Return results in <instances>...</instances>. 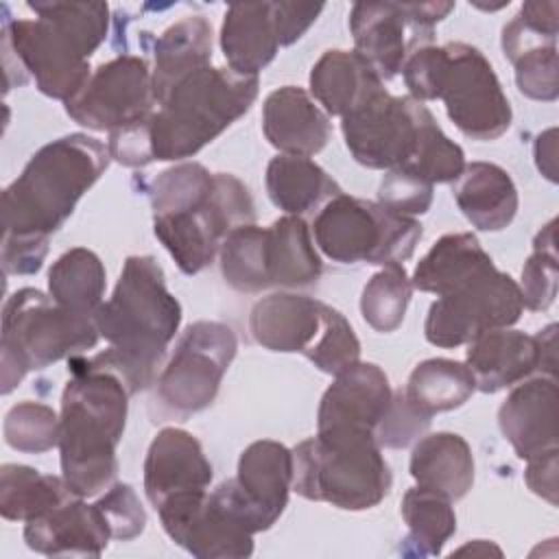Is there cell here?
Returning a JSON list of instances; mask_svg holds the SVG:
<instances>
[{
  "label": "cell",
  "instance_id": "6da1fadb",
  "mask_svg": "<svg viewBox=\"0 0 559 559\" xmlns=\"http://www.w3.org/2000/svg\"><path fill=\"white\" fill-rule=\"evenodd\" d=\"M94 321L109 349L72 360L114 373L133 395L153 384L166 347L179 330L181 306L166 288L155 258L129 255L114 295L98 306Z\"/></svg>",
  "mask_w": 559,
  "mask_h": 559
},
{
  "label": "cell",
  "instance_id": "7a4b0ae2",
  "mask_svg": "<svg viewBox=\"0 0 559 559\" xmlns=\"http://www.w3.org/2000/svg\"><path fill=\"white\" fill-rule=\"evenodd\" d=\"M70 380L61 395V476L79 498L109 489L118 474L116 445L124 432L129 391L109 371L68 360Z\"/></svg>",
  "mask_w": 559,
  "mask_h": 559
},
{
  "label": "cell",
  "instance_id": "3957f363",
  "mask_svg": "<svg viewBox=\"0 0 559 559\" xmlns=\"http://www.w3.org/2000/svg\"><path fill=\"white\" fill-rule=\"evenodd\" d=\"M109 159L105 144L85 133L44 144L2 192V231L48 238L68 221Z\"/></svg>",
  "mask_w": 559,
  "mask_h": 559
},
{
  "label": "cell",
  "instance_id": "277c9868",
  "mask_svg": "<svg viewBox=\"0 0 559 559\" xmlns=\"http://www.w3.org/2000/svg\"><path fill=\"white\" fill-rule=\"evenodd\" d=\"M404 83L415 100L441 98L450 120L472 140H496L511 127V105L485 55L463 41L421 46L408 55Z\"/></svg>",
  "mask_w": 559,
  "mask_h": 559
},
{
  "label": "cell",
  "instance_id": "5b68a950",
  "mask_svg": "<svg viewBox=\"0 0 559 559\" xmlns=\"http://www.w3.org/2000/svg\"><path fill=\"white\" fill-rule=\"evenodd\" d=\"M258 85V76L212 66L181 79L151 118L153 157L168 162L197 155L251 109Z\"/></svg>",
  "mask_w": 559,
  "mask_h": 559
},
{
  "label": "cell",
  "instance_id": "8992f818",
  "mask_svg": "<svg viewBox=\"0 0 559 559\" xmlns=\"http://www.w3.org/2000/svg\"><path fill=\"white\" fill-rule=\"evenodd\" d=\"M391 469L371 432L317 430L293 450V489L347 511L376 507L391 489Z\"/></svg>",
  "mask_w": 559,
  "mask_h": 559
},
{
  "label": "cell",
  "instance_id": "52a82bcc",
  "mask_svg": "<svg viewBox=\"0 0 559 559\" xmlns=\"http://www.w3.org/2000/svg\"><path fill=\"white\" fill-rule=\"evenodd\" d=\"M92 314L63 308L37 288L15 290L2 308V393H11L28 371L96 347Z\"/></svg>",
  "mask_w": 559,
  "mask_h": 559
},
{
  "label": "cell",
  "instance_id": "ba28073f",
  "mask_svg": "<svg viewBox=\"0 0 559 559\" xmlns=\"http://www.w3.org/2000/svg\"><path fill=\"white\" fill-rule=\"evenodd\" d=\"M249 330L271 352H299L323 373L336 376L360 358V341L332 306L297 295L273 293L251 308Z\"/></svg>",
  "mask_w": 559,
  "mask_h": 559
},
{
  "label": "cell",
  "instance_id": "9c48e42d",
  "mask_svg": "<svg viewBox=\"0 0 559 559\" xmlns=\"http://www.w3.org/2000/svg\"><path fill=\"white\" fill-rule=\"evenodd\" d=\"M317 247L341 264H402L421 238V225L376 201L336 194L312 223Z\"/></svg>",
  "mask_w": 559,
  "mask_h": 559
},
{
  "label": "cell",
  "instance_id": "30bf717a",
  "mask_svg": "<svg viewBox=\"0 0 559 559\" xmlns=\"http://www.w3.org/2000/svg\"><path fill=\"white\" fill-rule=\"evenodd\" d=\"M236 334L225 323L197 321L188 325L155 382L153 400L159 415L186 419L207 408L236 356Z\"/></svg>",
  "mask_w": 559,
  "mask_h": 559
},
{
  "label": "cell",
  "instance_id": "8fae6325",
  "mask_svg": "<svg viewBox=\"0 0 559 559\" xmlns=\"http://www.w3.org/2000/svg\"><path fill=\"white\" fill-rule=\"evenodd\" d=\"M253 199L247 186L227 173H214V190L197 207L153 216V231L177 266L194 275L212 264L225 236L253 223Z\"/></svg>",
  "mask_w": 559,
  "mask_h": 559
},
{
  "label": "cell",
  "instance_id": "7c38bea8",
  "mask_svg": "<svg viewBox=\"0 0 559 559\" xmlns=\"http://www.w3.org/2000/svg\"><path fill=\"white\" fill-rule=\"evenodd\" d=\"M522 310L518 282L493 264L441 295L428 310L424 334L437 347H459L489 330L513 325Z\"/></svg>",
  "mask_w": 559,
  "mask_h": 559
},
{
  "label": "cell",
  "instance_id": "4fadbf2b",
  "mask_svg": "<svg viewBox=\"0 0 559 559\" xmlns=\"http://www.w3.org/2000/svg\"><path fill=\"white\" fill-rule=\"evenodd\" d=\"M452 9L454 2H356L349 13L356 52L389 81L411 52L428 46L435 24Z\"/></svg>",
  "mask_w": 559,
  "mask_h": 559
},
{
  "label": "cell",
  "instance_id": "5bb4252c",
  "mask_svg": "<svg viewBox=\"0 0 559 559\" xmlns=\"http://www.w3.org/2000/svg\"><path fill=\"white\" fill-rule=\"evenodd\" d=\"M426 114L424 103L411 96H391L386 90H380L358 109L343 116L341 129L358 164L393 170L413 159Z\"/></svg>",
  "mask_w": 559,
  "mask_h": 559
},
{
  "label": "cell",
  "instance_id": "9a60e30c",
  "mask_svg": "<svg viewBox=\"0 0 559 559\" xmlns=\"http://www.w3.org/2000/svg\"><path fill=\"white\" fill-rule=\"evenodd\" d=\"M155 103L148 63L135 55H120L92 72L83 90L66 103V114L87 129L114 131L151 118Z\"/></svg>",
  "mask_w": 559,
  "mask_h": 559
},
{
  "label": "cell",
  "instance_id": "2e32d148",
  "mask_svg": "<svg viewBox=\"0 0 559 559\" xmlns=\"http://www.w3.org/2000/svg\"><path fill=\"white\" fill-rule=\"evenodd\" d=\"M168 537L199 559L249 557L251 528L214 491H181L155 507Z\"/></svg>",
  "mask_w": 559,
  "mask_h": 559
},
{
  "label": "cell",
  "instance_id": "e0dca14e",
  "mask_svg": "<svg viewBox=\"0 0 559 559\" xmlns=\"http://www.w3.org/2000/svg\"><path fill=\"white\" fill-rule=\"evenodd\" d=\"M2 41L15 52L24 70L35 76L37 90L50 98L68 103L92 76L90 59L81 48L44 17H4Z\"/></svg>",
  "mask_w": 559,
  "mask_h": 559
},
{
  "label": "cell",
  "instance_id": "ac0fdd59",
  "mask_svg": "<svg viewBox=\"0 0 559 559\" xmlns=\"http://www.w3.org/2000/svg\"><path fill=\"white\" fill-rule=\"evenodd\" d=\"M393 391L386 373L373 362H354L334 376L321 397L317 430L349 428L371 432L384 417Z\"/></svg>",
  "mask_w": 559,
  "mask_h": 559
},
{
  "label": "cell",
  "instance_id": "d6986e66",
  "mask_svg": "<svg viewBox=\"0 0 559 559\" xmlns=\"http://www.w3.org/2000/svg\"><path fill=\"white\" fill-rule=\"evenodd\" d=\"M557 378L539 376L518 384L498 411L504 439L520 459L557 448Z\"/></svg>",
  "mask_w": 559,
  "mask_h": 559
},
{
  "label": "cell",
  "instance_id": "ffe728a7",
  "mask_svg": "<svg viewBox=\"0 0 559 559\" xmlns=\"http://www.w3.org/2000/svg\"><path fill=\"white\" fill-rule=\"evenodd\" d=\"M212 483V465L197 437L181 428H164L151 441L144 461V491L153 507L181 491H203Z\"/></svg>",
  "mask_w": 559,
  "mask_h": 559
},
{
  "label": "cell",
  "instance_id": "44dd1931",
  "mask_svg": "<svg viewBox=\"0 0 559 559\" xmlns=\"http://www.w3.org/2000/svg\"><path fill=\"white\" fill-rule=\"evenodd\" d=\"M109 539L111 531L103 511L83 498H72L24 526L26 546L41 555L98 557Z\"/></svg>",
  "mask_w": 559,
  "mask_h": 559
},
{
  "label": "cell",
  "instance_id": "7402d4cb",
  "mask_svg": "<svg viewBox=\"0 0 559 559\" xmlns=\"http://www.w3.org/2000/svg\"><path fill=\"white\" fill-rule=\"evenodd\" d=\"M262 129L266 140L282 155L310 157L330 140V118L317 107L310 94L295 85L271 92L262 109Z\"/></svg>",
  "mask_w": 559,
  "mask_h": 559
},
{
  "label": "cell",
  "instance_id": "603a6c76",
  "mask_svg": "<svg viewBox=\"0 0 559 559\" xmlns=\"http://www.w3.org/2000/svg\"><path fill=\"white\" fill-rule=\"evenodd\" d=\"M236 485L262 522L271 528L286 509L293 489V452L277 441H253L238 461Z\"/></svg>",
  "mask_w": 559,
  "mask_h": 559
},
{
  "label": "cell",
  "instance_id": "cb8c5ba5",
  "mask_svg": "<svg viewBox=\"0 0 559 559\" xmlns=\"http://www.w3.org/2000/svg\"><path fill=\"white\" fill-rule=\"evenodd\" d=\"M275 2L229 4L221 26V48L229 70L242 76H258L280 48Z\"/></svg>",
  "mask_w": 559,
  "mask_h": 559
},
{
  "label": "cell",
  "instance_id": "d4e9b609",
  "mask_svg": "<svg viewBox=\"0 0 559 559\" xmlns=\"http://www.w3.org/2000/svg\"><path fill=\"white\" fill-rule=\"evenodd\" d=\"M467 367L483 393L513 386L539 369L537 338L520 330H489L469 343Z\"/></svg>",
  "mask_w": 559,
  "mask_h": 559
},
{
  "label": "cell",
  "instance_id": "484cf974",
  "mask_svg": "<svg viewBox=\"0 0 559 559\" xmlns=\"http://www.w3.org/2000/svg\"><path fill=\"white\" fill-rule=\"evenodd\" d=\"M452 194L465 218L483 231L504 229L518 212L515 183L498 164H467L454 179Z\"/></svg>",
  "mask_w": 559,
  "mask_h": 559
},
{
  "label": "cell",
  "instance_id": "4316f807",
  "mask_svg": "<svg viewBox=\"0 0 559 559\" xmlns=\"http://www.w3.org/2000/svg\"><path fill=\"white\" fill-rule=\"evenodd\" d=\"M382 87V79L356 50H325L310 72V92L325 114L347 116Z\"/></svg>",
  "mask_w": 559,
  "mask_h": 559
},
{
  "label": "cell",
  "instance_id": "83f0119b",
  "mask_svg": "<svg viewBox=\"0 0 559 559\" xmlns=\"http://www.w3.org/2000/svg\"><path fill=\"white\" fill-rule=\"evenodd\" d=\"M411 476L419 487L461 500L474 483V456L467 441L456 432H435L413 448Z\"/></svg>",
  "mask_w": 559,
  "mask_h": 559
},
{
  "label": "cell",
  "instance_id": "f1b7e54d",
  "mask_svg": "<svg viewBox=\"0 0 559 559\" xmlns=\"http://www.w3.org/2000/svg\"><path fill=\"white\" fill-rule=\"evenodd\" d=\"M212 61V26L203 15H188L168 26L155 41L153 94L157 105L188 74Z\"/></svg>",
  "mask_w": 559,
  "mask_h": 559
},
{
  "label": "cell",
  "instance_id": "f546056e",
  "mask_svg": "<svg viewBox=\"0 0 559 559\" xmlns=\"http://www.w3.org/2000/svg\"><path fill=\"white\" fill-rule=\"evenodd\" d=\"M266 273L277 288H304L321 277L323 262L301 216L286 214L266 227Z\"/></svg>",
  "mask_w": 559,
  "mask_h": 559
},
{
  "label": "cell",
  "instance_id": "4dcf8cb0",
  "mask_svg": "<svg viewBox=\"0 0 559 559\" xmlns=\"http://www.w3.org/2000/svg\"><path fill=\"white\" fill-rule=\"evenodd\" d=\"M491 266L493 260L480 247L474 234H445L419 260L411 284L424 293H435L441 297Z\"/></svg>",
  "mask_w": 559,
  "mask_h": 559
},
{
  "label": "cell",
  "instance_id": "1f68e13d",
  "mask_svg": "<svg viewBox=\"0 0 559 559\" xmlns=\"http://www.w3.org/2000/svg\"><path fill=\"white\" fill-rule=\"evenodd\" d=\"M266 192L280 210L301 216L321 210L343 190L310 157L277 155L266 166Z\"/></svg>",
  "mask_w": 559,
  "mask_h": 559
},
{
  "label": "cell",
  "instance_id": "d6a6232c",
  "mask_svg": "<svg viewBox=\"0 0 559 559\" xmlns=\"http://www.w3.org/2000/svg\"><path fill=\"white\" fill-rule=\"evenodd\" d=\"M79 498L63 476L41 474L28 465L4 463L0 469V513L11 522H31Z\"/></svg>",
  "mask_w": 559,
  "mask_h": 559
},
{
  "label": "cell",
  "instance_id": "836d02e7",
  "mask_svg": "<svg viewBox=\"0 0 559 559\" xmlns=\"http://www.w3.org/2000/svg\"><path fill=\"white\" fill-rule=\"evenodd\" d=\"M476 391L467 365L450 358H428L419 362L406 382V400L424 415L459 408Z\"/></svg>",
  "mask_w": 559,
  "mask_h": 559
},
{
  "label": "cell",
  "instance_id": "e575fe53",
  "mask_svg": "<svg viewBox=\"0 0 559 559\" xmlns=\"http://www.w3.org/2000/svg\"><path fill=\"white\" fill-rule=\"evenodd\" d=\"M48 290L63 308L94 317L105 293V266L100 258L83 247L66 251L48 273Z\"/></svg>",
  "mask_w": 559,
  "mask_h": 559
},
{
  "label": "cell",
  "instance_id": "d590c367",
  "mask_svg": "<svg viewBox=\"0 0 559 559\" xmlns=\"http://www.w3.org/2000/svg\"><path fill=\"white\" fill-rule=\"evenodd\" d=\"M402 518L408 526V555H439L456 531L452 500L426 487H413L402 498Z\"/></svg>",
  "mask_w": 559,
  "mask_h": 559
},
{
  "label": "cell",
  "instance_id": "8d00e7d4",
  "mask_svg": "<svg viewBox=\"0 0 559 559\" xmlns=\"http://www.w3.org/2000/svg\"><path fill=\"white\" fill-rule=\"evenodd\" d=\"M221 271L225 282L240 293L271 288L266 273V227L255 223L231 229L221 249Z\"/></svg>",
  "mask_w": 559,
  "mask_h": 559
},
{
  "label": "cell",
  "instance_id": "74e56055",
  "mask_svg": "<svg viewBox=\"0 0 559 559\" xmlns=\"http://www.w3.org/2000/svg\"><path fill=\"white\" fill-rule=\"evenodd\" d=\"M413 284L402 264H391L378 271L360 297L362 319L376 332H393L402 325L406 306L411 301Z\"/></svg>",
  "mask_w": 559,
  "mask_h": 559
},
{
  "label": "cell",
  "instance_id": "f35d334b",
  "mask_svg": "<svg viewBox=\"0 0 559 559\" xmlns=\"http://www.w3.org/2000/svg\"><path fill=\"white\" fill-rule=\"evenodd\" d=\"M214 190V175L197 164L186 162L159 173L148 190L153 216L175 214L201 205Z\"/></svg>",
  "mask_w": 559,
  "mask_h": 559
},
{
  "label": "cell",
  "instance_id": "ab89813d",
  "mask_svg": "<svg viewBox=\"0 0 559 559\" xmlns=\"http://www.w3.org/2000/svg\"><path fill=\"white\" fill-rule=\"evenodd\" d=\"M28 7L68 35L87 59L107 37L109 7L105 2H28Z\"/></svg>",
  "mask_w": 559,
  "mask_h": 559
},
{
  "label": "cell",
  "instance_id": "60d3db41",
  "mask_svg": "<svg viewBox=\"0 0 559 559\" xmlns=\"http://www.w3.org/2000/svg\"><path fill=\"white\" fill-rule=\"evenodd\" d=\"M402 168L419 175L432 186L445 183V181H454L463 173L465 155H463V148L441 131L435 116L428 111L419 129L417 151L413 159Z\"/></svg>",
  "mask_w": 559,
  "mask_h": 559
},
{
  "label": "cell",
  "instance_id": "b9f144b4",
  "mask_svg": "<svg viewBox=\"0 0 559 559\" xmlns=\"http://www.w3.org/2000/svg\"><path fill=\"white\" fill-rule=\"evenodd\" d=\"M557 249H555V221L544 225L535 236L533 253L522 266V304L528 310H546L557 297Z\"/></svg>",
  "mask_w": 559,
  "mask_h": 559
},
{
  "label": "cell",
  "instance_id": "7bdbcfd3",
  "mask_svg": "<svg viewBox=\"0 0 559 559\" xmlns=\"http://www.w3.org/2000/svg\"><path fill=\"white\" fill-rule=\"evenodd\" d=\"M4 441L20 452H46L59 445V415L39 402H20L4 417Z\"/></svg>",
  "mask_w": 559,
  "mask_h": 559
},
{
  "label": "cell",
  "instance_id": "ee69618b",
  "mask_svg": "<svg viewBox=\"0 0 559 559\" xmlns=\"http://www.w3.org/2000/svg\"><path fill=\"white\" fill-rule=\"evenodd\" d=\"M518 90L533 100H555L559 96L557 81V44L537 46L526 50L515 61Z\"/></svg>",
  "mask_w": 559,
  "mask_h": 559
},
{
  "label": "cell",
  "instance_id": "f6af8a7d",
  "mask_svg": "<svg viewBox=\"0 0 559 559\" xmlns=\"http://www.w3.org/2000/svg\"><path fill=\"white\" fill-rule=\"evenodd\" d=\"M378 203L406 216L424 214L432 203V183L404 168L386 170L378 188Z\"/></svg>",
  "mask_w": 559,
  "mask_h": 559
},
{
  "label": "cell",
  "instance_id": "bcb514c9",
  "mask_svg": "<svg viewBox=\"0 0 559 559\" xmlns=\"http://www.w3.org/2000/svg\"><path fill=\"white\" fill-rule=\"evenodd\" d=\"M430 426V417L419 413L404 395V391L393 393L391 404L373 430L380 448H406Z\"/></svg>",
  "mask_w": 559,
  "mask_h": 559
},
{
  "label": "cell",
  "instance_id": "7dc6e473",
  "mask_svg": "<svg viewBox=\"0 0 559 559\" xmlns=\"http://www.w3.org/2000/svg\"><path fill=\"white\" fill-rule=\"evenodd\" d=\"M103 511L114 539H133L144 531L146 513L131 485H114L103 498L96 500Z\"/></svg>",
  "mask_w": 559,
  "mask_h": 559
},
{
  "label": "cell",
  "instance_id": "c3c4849f",
  "mask_svg": "<svg viewBox=\"0 0 559 559\" xmlns=\"http://www.w3.org/2000/svg\"><path fill=\"white\" fill-rule=\"evenodd\" d=\"M151 118H144V120H138V122H131V124L109 131L107 151H109L111 159H116L122 166H131V168H142V166L155 162L153 140H151Z\"/></svg>",
  "mask_w": 559,
  "mask_h": 559
},
{
  "label": "cell",
  "instance_id": "681fc988",
  "mask_svg": "<svg viewBox=\"0 0 559 559\" xmlns=\"http://www.w3.org/2000/svg\"><path fill=\"white\" fill-rule=\"evenodd\" d=\"M48 253L46 236L2 234V269L7 275H33Z\"/></svg>",
  "mask_w": 559,
  "mask_h": 559
},
{
  "label": "cell",
  "instance_id": "f907efd6",
  "mask_svg": "<svg viewBox=\"0 0 559 559\" xmlns=\"http://www.w3.org/2000/svg\"><path fill=\"white\" fill-rule=\"evenodd\" d=\"M323 4H299V2H275V22L280 31V44H295L319 17Z\"/></svg>",
  "mask_w": 559,
  "mask_h": 559
},
{
  "label": "cell",
  "instance_id": "816d5d0a",
  "mask_svg": "<svg viewBox=\"0 0 559 559\" xmlns=\"http://www.w3.org/2000/svg\"><path fill=\"white\" fill-rule=\"evenodd\" d=\"M524 480L533 493L557 504V448L531 456Z\"/></svg>",
  "mask_w": 559,
  "mask_h": 559
},
{
  "label": "cell",
  "instance_id": "f5cc1de1",
  "mask_svg": "<svg viewBox=\"0 0 559 559\" xmlns=\"http://www.w3.org/2000/svg\"><path fill=\"white\" fill-rule=\"evenodd\" d=\"M557 131L548 129L544 133L537 135L535 140V162L537 168L542 170V175H546L550 181H557V173H555V155H557V142H555Z\"/></svg>",
  "mask_w": 559,
  "mask_h": 559
},
{
  "label": "cell",
  "instance_id": "db71d44e",
  "mask_svg": "<svg viewBox=\"0 0 559 559\" xmlns=\"http://www.w3.org/2000/svg\"><path fill=\"white\" fill-rule=\"evenodd\" d=\"M535 338H537V345H539V371H544L546 376L555 378V367H557V325L550 323Z\"/></svg>",
  "mask_w": 559,
  "mask_h": 559
}]
</instances>
